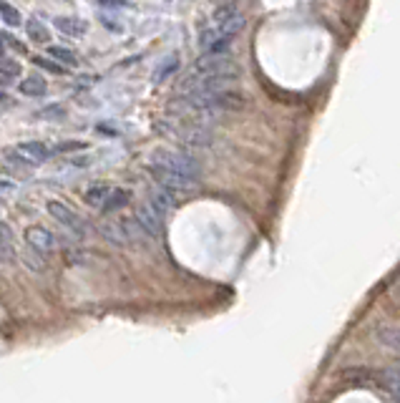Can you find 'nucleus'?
<instances>
[{"instance_id": "19", "label": "nucleus", "mask_w": 400, "mask_h": 403, "mask_svg": "<svg viewBox=\"0 0 400 403\" xmlns=\"http://www.w3.org/2000/svg\"><path fill=\"white\" fill-rule=\"evenodd\" d=\"M48 53H51V58L60 60V63H66V66H78V56L73 53V51L63 49V46H51Z\"/></svg>"}, {"instance_id": "23", "label": "nucleus", "mask_w": 400, "mask_h": 403, "mask_svg": "<svg viewBox=\"0 0 400 403\" xmlns=\"http://www.w3.org/2000/svg\"><path fill=\"white\" fill-rule=\"evenodd\" d=\"M0 15L6 25H20V13L11 6V3H0Z\"/></svg>"}, {"instance_id": "20", "label": "nucleus", "mask_w": 400, "mask_h": 403, "mask_svg": "<svg viewBox=\"0 0 400 403\" xmlns=\"http://www.w3.org/2000/svg\"><path fill=\"white\" fill-rule=\"evenodd\" d=\"M176 68H179V58H176V56H169V58L162 63V68H156L154 81H156V84H162V81H167L169 76L176 71Z\"/></svg>"}, {"instance_id": "12", "label": "nucleus", "mask_w": 400, "mask_h": 403, "mask_svg": "<svg viewBox=\"0 0 400 403\" xmlns=\"http://www.w3.org/2000/svg\"><path fill=\"white\" fill-rule=\"evenodd\" d=\"M149 205L154 207L162 217L169 215V212L174 210V205H176V202H174V192H169V189H164V187L156 184V189H151L149 192Z\"/></svg>"}, {"instance_id": "10", "label": "nucleus", "mask_w": 400, "mask_h": 403, "mask_svg": "<svg viewBox=\"0 0 400 403\" xmlns=\"http://www.w3.org/2000/svg\"><path fill=\"white\" fill-rule=\"evenodd\" d=\"M15 252H18L20 262H23L25 267H28L30 272H46L48 270V260L43 252H38V250H33V247H15Z\"/></svg>"}, {"instance_id": "4", "label": "nucleus", "mask_w": 400, "mask_h": 403, "mask_svg": "<svg viewBox=\"0 0 400 403\" xmlns=\"http://www.w3.org/2000/svg\"><path fill=\"white\" fill-rule=\"evenodd\" d=\"M51 154H53V149L43 141H23V144H15L13 149L6 151V167H41L51 159Z\"/></svg>"}, {"instance_id": "25", "label": "nucleus", "mask_w": 400, "mask_h": 403, "mask_svg": "<svg viewBox=\"0 0 400 403\" xmlns=\"http://www.w3.org/2000/svg\"><path fill=\"white\" fill-rule=\"evenodd\" d=\"M33 63H36V66H43L46 71H53V73H63V71H66V68L60 66V63H51V60L43 58V56H36V58H33Z\"/></svg>"}, {"instance_id": "14", "label": "nucleus", "mask_w": 400, "mask_h": 403, "mask_svg": "<svg viewBox=\"0 0 400 403\" xmlns=\"http://www.w3.org/2000/svg\"><path fill=\"white\" fill-rule=\"evenodd\" d=\"M53 25L60 30V33H66V36H84L86 30H89V25L84 23V20L78 18H66V15H60V18L53 20Z\"/></svg>"}, {"instance_id": "26", "label": "nucleus", "mask_w": 400, "mask_h": 403, "mask_svg": "<svg viewBox=\"0 0 400 403\" xmlns=\"http://www.w3.org/2000/svg\"><path fill=\"white\" fill-rule=\"evenodd\" d=\"M41 119H46V116H63V108L60 106H53V108H48V111H41Z\"/></svg>"}, {"instance_id": "7", "label": "nucleus", "mask_w": 400, "mask_h": 403, "mask_svg": "<svg viewBox=\"0 0 400 403\" xmlns=\"http://www.w3.org/2000/svg\"><path fill=\"white\" fill-rule=\"evenodd\" d=\"M23 242L28 247H33V250H38V252L48 255L56 250L58 237H56L48 227H43V224H28V227L23 229Z\"/></svg>"}, {"instance_id": "27", "label": "nucleus", "mask_w": 400, "mask_h": 403, "mask_svg": "<svg viewBox=\"0 0 400 403\" xmlns=\"http://www.w3.org/2000/svg\"><path fill=\"white\" fill-rule=\"evenodd\" d=\"M398 403H400V401H398Z\"/></svg>"}, {"instance_id": "8", "label": "nucleus", "mask_w": 400, "mask_h": 403, "mask_svg": "<svg viewBox=\"0 0 400 403\" xmlns=\"http://www.w3.org/2000/svg\"><path fill=\"white\" fill-rule=\"evenodd\" d=\"M149 174L154 177V181L159 184V187L169 189V192H189V189H194V184H197V181L186 179V177L174 174V172L156 167V164H149Z\"/></svg>"}, {"instance_id": "24", "label": "nucleus", "mask_w": 400, "mask_h": 403, "mask_svg": "<svg viewBox=\"0 0 400 403\" xmlns=\"http://www.w3.org/2000/svg\"><path fill=\"white\" fill-rule=\"evenodd\" d=\"M78 149H86V141H63V144L53 146L56 154H66V151H78Z\"/></svg>"}, {"instance_id": "11", "label": "nucleus", "mask_w": 400, "mask_h": 403, "mask_svg": "<svg viewBox=\"0 0 400 403\" xmlns=\"http://www.w3.org/2000/svg\"><path fill=\"white\" fill-rule=\"evenodd\" d=\"M111 192H114V187H111V184H106V181H96V184H91V187L84 192V202L89 207L101 210V207L106 205V199L111 197Z\"/></svg>"}, {"instance_id": "21", "label": "nucleus", "mask_w": 400, "mask_h": 403, "mask_svg": "<svg viewBox=\"0 0 400 403\" xmlns=\"http://www.w3.org/2000/svg\"><path fill=\"white\" fill-rule=\"evenodd\" d=\"M25 30H28V36L33 38V41H38V43H48V30H46V25H43L38 18L28 20V23H25Z\"/></svg>"}, {"instance_id": "2", "label": "nucleus", "mask_w": 400, "mask_h": 403, "mask_svg": "<svg viewBox=\"0 0 400 403\" xmlns=\"http://www.w3.org/2000/svg\"><path fill=\"white\" fill-rule=\"evenodd\" d=\"M149 164H156V167L162 169H169L174 174L179 177H186V179L197 181L202 177V164L199 159H194L191 154L186 151H176V149H159L151 154V162Z\"/></svg>"}, {"instance_id": "5", "label": "nucleus", "mask_w": 400, "mask_h": 403, "mask_svg": "<svg viewBox=\"0 0 400 403\" xmlns=\"http://www.w3.org/2000/svg\"><path fill=\"white\" fill-rule=\"evenodd\" d=\"M162 132L174 139H179L181 144L197 146V149L212 144V134L202 124H197V121H191V124H186V121H167V124H162Z\"/></svg>"}, {"instance_id": "3", "label": "nucleus", "mask_w": 400, "mask_h": 403, "mask_svg": "<svg viewBox=\"0 0 400 403\" xmlns=\"http://www.w3.org/2000/svg\"><path fill=\"white\" fill-rule=\"evenodd\" d=\"M242 28H245V18L234 13V15H229L227 20H221V23H214L212 28L202 30L199 46H202L207 53H221V51L227 49L229 38H232L234 33H239Z\"/></svg>"}, {"instance_id": "1", "label": "nucleus", "mask_w": 400, "mask_h": 403, "mask_svg": "<svg viewBox=\"0 0 400 403\" xmlns=\"http://www.w3.org/2000/svg\"><path fill=\"white\" fill-rule=\"evenodd\" d=\"M239 71L232 63V58L224 53H207L199 58L191 71L181 81H202V79H237Z\"/></svg>"}, {"instance_id": "13", "label": "nucleus", "mask_w": 400, "mask_h": 403, "mask_svg": "<svg viewBox=\"0 0 400 403\" xmlns=\"http://www.w3.org/2000/svg\"><path fill=\"white\" fill-rule=\"evenodd\" d=\"M18 91L23 94V96L38 98V96H46L48 84H46V79H43V76H28V79L20 81Z\"/></svg>"}, {"instance_id": "16", "label": "nucleus", "mask_w": 400, "mask_h": 403, "mask_svg": "<svg viewBox=\"0 0 400 403\" xmlns=\"http://www.w3.org/2000/svg\"><path fill=\"white\" fill-rule=\"evenodd\" d=\"M378 340L382 345H388L390 350L400 353V325H388V328H380L378 331Z\"/></svg>"}, {"instance_id": "22", "label": "nucleus", "mask_w": 400, "mask_h": 403, "mask_svg": "<svg viewBox=\"0 0 400 403\" xmlns=\"http://www.w3.org/2000/svg\"><path fill=\"white\" fill-rule=\"evenodd\" d=\"M11 250H13V232H11V224L3 222V229H0V255H3V260L11 257Z\"/></svg>"}, {"instance_id": "18", "label": "nucleus", "mask_w": 400, "mask_h": 403, "mask_svg": "<svg viewBox=\"0 0 400 403\" xmlns=\"http://www.w3.org/2000/svg\"><path fill=\"white\" fill-rule=\"evenodd\" d=\"M380 380H382V385H385V391L400 396V366L385 368V371L380 373Z\"/></svg>"}, {"instance_id": "15", "label": "nucleus", "mask_w": 400, "mask_h": 403, "mask_svg": "<svg viewBox=\"0 0 400 403\" xmlns=\"http://www.w3.org/2000/svg\"><path fill=\"white\" fill-rule=\"evenodd\" d=\"M20 76V63L18 60H13L8 53H3V60H0V79L3 84H11V81H18Z\"/></svg>"}, {"instance_id": "6", "label": "nucleus", "mask_w": 400, "mask_h": 403, "mask_svg": "<svg viewBox=\"0 0 400 403\" xmlns=\"http://www.w3.org/2000/svg\"><path fill=\"white\" fill-rule=\"evenodd\" d=\"M46 210H48V215H51V219H53V222H58V227L68 229V232H73L76 237L86 235V219L78 215L76 210H71L66 202H60V199H51V202L46 205Z\"/></svg>"}, {"instance_id": "17", "label": "nucleus", "mask_w": 400, "mask_h": 403, "mask_svg": "<svg viewBox=\"0 0 400 403\" xmlns=\"http://www.w3.org/2000/svg\"><path fill=\"white\" fill-rule=\"evenodd\" d=\"M129 202H131V192H129V189H114L111 197L106 199V205L101 207V212H116L129 205Z\"/></svg>"}, {"instance_id": "9", "label": "nucleus", "mask_w": 400, "mask_h": 403, "mask_svg": "<svg viewBox=\"0 0 400 403\" xmlns=\"http://www.w3.org/2000/svg\"><path fill=\"white\" fill-rule=\"evenodd\" d=\"M134 219H136V224L143 232V237H159V232H162L164 217L159 215L149 202H146V205H138L136 210H134Z\"/></svg>"}]
</instances>
